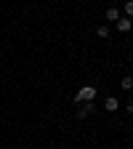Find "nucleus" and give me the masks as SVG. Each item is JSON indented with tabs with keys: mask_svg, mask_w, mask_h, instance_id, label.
Returning <instances> with one entry per match:
<instances>
[{
	"mask_svg": "<svg viewBox=\"0 0 133 149\" xmlns=\"http://www.w3.org/2000/svg\"><path fill=\"white\" fill-rule=\"evenodd\" d=\"M93 99H96V88H93V85H83L77 93H75V101H77V104H88Z\"/></svg>",
	"mask_w": 133,
	"mask_h": 149,
	"instance_id": "1",
	"label": "nucleus"
},
{
	"mask_svg": "<svg viewBox=\"0 0 133 149\" xmlns=\"http://www.w3.org/2000/svg\"><path fill=\"white\" fill-rule=\"evenodd\" d=\"M93 112H96V104H93V101H88V104L77 107V120H85L88 115H93Z\"/></svg>",
	"mask_w": 133,
	"mask_h": 149,
	"instance_id": "2",
	"label": "nucleus"
},
{
	"mask_svg": "<svg viewBox=\"0 0 133 149\" xmlns=\"http://www.w3.org/2000/svg\"><path fill=\"white\" fill-rule=\"evenodd\" d=\"M104 109H107V112H117V109H120V101H117L115 96H107V99H104Z\"/></svg>",
	"mask_w": 133,
	"mask_h": 149,
	"instance_id": "3",
	"label": "nucleus"
},
{
	"mask_svg": "<svg viewBox=\"0 0 133 149\" xmlns=\"http://www.w3.org/2000/svg\"><path fill=\"white\" fill-rule=\"evenodd\" d=\"M115 27H117V32H130V27H133V22H130V19H117V22H115Z\"/></svg>",
	"mask_w": 133,
	"mask_h": 149,
	"instance_id": "4",
	"label": "nucleus"
},
{
	"mask_svg": "<svg viewBox=\"0 0 133 149\" xmlns=\"http://www.w3.org/2000/svg\"><path fill=\"white\" fill-rule=\"evenodd\" d=\"M104 19H107V22H117V19H120V11H117V8H107Z\"/></svg>",
	"mask_w": 133,
	"mask_h": 149,
	"instance_id": "5",
	"label": "nucleus"
},
{
	"mask_svg": "<svg viewBox=\"0 0 133 149\" xmlns=\"http://www.w3.org/2000/svg\"><path fill=\"white\" fill-rule=\"evenodd\" d=\"M96 35L101 37V40H107V37H109V27H104V24H101V27H96Z\"/></svg>",
	"mask_w": 133,
	"mask_h": 149,
	"instance_id": "6",
	"label": "nucleus"
},
{
	"mask_svg": "<svg viewBox=\"0 0 133 149\" xmlns=\"http://www.w3.org/2000/svg\"><path fill=\"white\" fill-rule=\"evenodd\" d=\"M130 88H133V77L125 74V77H123V91H130Z\"/></svg>",
	"mask_w": 133,
	"mask_h": 149,
	"instance_id": "7",
	"label": "nucleus"
},
{
	"mask_svg": "<svg viewBox=\"0 0 133 149\" xmlns=\"http://www.w3.org/2000/svg\"><path fill=\"white\" fill-rule=\"evenodd\" d=\"M125 13L133 16V0H128V3H125Z\"/></svg>",
	"mask_w": 133,
	"mask_h": 149,
	"instance_id": "8",
	"label": "nucleus"
},
{
	"mask_svg": "<svg viewBox=\"0 0 133 149\" xmlns=\"http://www.w3.org/2000/svg\"><path fill=\"white\" fill-rule=\"evenodd\" d=\"M125 112H130V115H133V101H128V104H125Z\"/></svg>",
	"mask_w": 133,
	"mask_h": 149,
	"instance_id": "9",
	"label": "nucleus"
}]
</instances>
